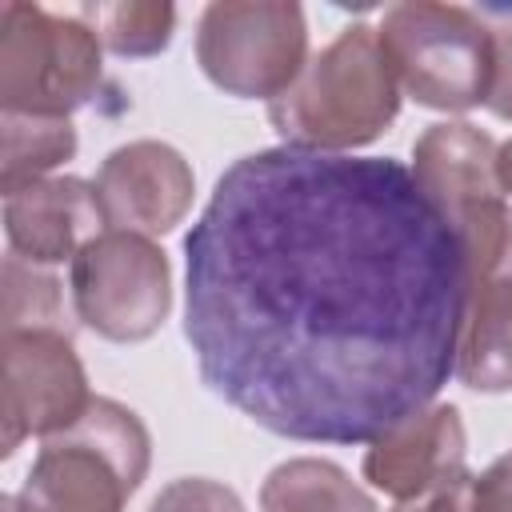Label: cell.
Segmentation results:
<instances>
[{
    "instance_id": "obj_6",
    "label": "cell",
    "mask_w": 512,
    "mask_h": 512,
    "mask_svg": "<svg viewBox=\"0 0 512 512\" xmlns=\"http://www.w3.org/2000/svg\"><path fill=\"white\" fill-rule=\"evenodd\" d=\"M452 232L464 252V320L456 376L472 392L512 388V204L508 196L468 208Z\"/></svg>"
},
{
    "instance_id": "obj_10",
    "label": "cell",
    "mask_w": 512,
    "mask_h": 512,
    "mask_svg": "<svg viewBox=\"0 0 512 512\" xmlns=\"http://www.w3.org/2000/svg\"><path fill=\"white\" fill-rule=\"evenodd\" d=\"M192 164L164 140H132L104 156L96 196L108 228L136 236H168L192 208Z\"/></svg>"
},
{
    "instance_id": "obj_18",
    "label": "cell",
    "mask_w": 512,
    "mask_h": 512,
    "mask_svg": "<svg viewBox=\"0 0 512 512\" xmlns=\"http://www.w3.org/2000/svg\"><path fill=\"white\" fill-rule=\"evenodd\" d=\"M148 512H244L240 496L208 476H184L172 480L156 492V500L148 504Z\"/></svg>"
},
{
    "instance_id": "obj_12",
    "label": "cell",
    "mask_w": 512,
    "mask_h": 512,
    "mask_svg": "<svg viewBox=\"0 0 512 512\" xmlns=\"http://www.w3.org/2000/svg\"><path fill=\"white\" fill-rule=\"evenodd\" d=\"M4 232L8 252L28 264L52 268L64 260L72 264L84 244L108 232V220L96 184L80 176H48L4 196Z\"/></svg>"
},
{
    "instance_id": "obj_20",
    "label": "cell",
    "mask_w": 512,
    "mask_h": 512,
    "mask_svg": "<svg viewBox=\"0 0 512 512\" xmlns=\"http://www.w3.org/2000/svg\"><path fill=\"white\" fill-rule=\"evenodd\" d=\"M492 88H488V108L500 120H512V24L492 28Z\"/></svg>"
},
{
    "instance_id": "obj_23",
    "label": "cell",
    "mask_w": 512,
    "mask_h": 512,
    "mask_svg": "<svg viewBox=\"0 0 512 512\" xmlns=\"http://www.w3.org/2000/svg\"><path fill=\"white\" fill-rule=\"evenodd\" d=\"M392 512H404V508H392Z\"/></svg>"
},
{
    "instance_id": "obj_5",
    "label": "cell",
    "mask_w": 512,
    "mask_h": 512,
    "mask_svg": "<svg viewBox=\"0 0 512 512\" xmlns=\"http://www.w3.org/2000/svg\"><path fill=\"white\" fill-rule=\"evenodd\" d=\"M100 36L80 16L0 4V112L72 116L104 80Z\"/></svg>"
},
{
    "instance_id": "obj_11",
    "label": "cell",
    "mask_w": 512,
    "mask_h": 512,
    "mask_svg": "<svg viewBox=\"0 0 512 512\" xmlns=\"http://www.w3.org/2000/svg\"><path fill=\"white\" fill-rule=\"evenodd\" d=\"M468 472V436L456 404H428L364 452V480L396 504H416Z\"/></svg>"
},
{
    "instance_id": "obj_15",
    "label": "cell",
    "mask_w": 512,
    "mask_h": 512,
    "mask_svg": "<svg viewBox=\"0 0 512 512\" xmlns=\"http://www.w3.org/2000/svg\"><path fill=\"white\" fill-rule=\"evenodd\" d=\"M4 156H0V188L4 196L48 180L64 160L76 156V128L64 116H32V112H0Z\"/></svg>"
},
{
    "instance_id": "obj_2",
    "label": "cell",
    "mask_w": 512,
    "mask_h": 512,
    "mask_svg": "<svg viewBox=\"0 0 512 512\" xmlns=\"http://www.w3.org/2000/svg\"><path fill=\"white\" fill-rule=\"evenodd\" d=\"M400 112V80L388 64L380 32L348 24L320 48L296 84L268 104V124L288 148L352 152L372 144Z\"/></svg>"
},
{
    "instance_id": "obj_14",
    "label": "cell",
    "mask_w": 512,
    "mask_h": 512,
    "mask_svg": "<svg viewBox=\"0 0 512 512\" xmlns=\"http://www.w3.org/2000/svg\"><path fill=\"white\" fill-rule=\"evenodd\" d=\"M260 512H380V508L340 464L320 456H296L264 476Z\"/></svg>"
},
{
    "instance_id": "obj_16",
    "label": "cell",
    "mask_w": 512,
    "mask_h": 512,
    "mask_svg": "<svg viewBox=\"0 0 512 512\" xmlns=\"http://www.w3.org/2000/svg\"><path fill=\"white\" fill-rule=\"evenodd\" d=\"M4 332H76V308L64 284L16 252L4 256Z\"/></svg>"
},
{
    "instance_id": "obj_3",
    "label": "cell",
    "mask_w": 512,
    "mask_h": 512,
    "mask_svg": "<svg viewBox=\"0 0 512 512\" xmlns=\"http://www.w3.org/2000/svg\"><path fill=\"white\" fill-rule=\"evenodd\" d=\"M152 464L144 420L108 396H92L84 416L44 436L16 500L48 512H124Z\"/></svg>"
},
{
    "instance_id": "obj_22",
    "label": "cell",
    "mask_w": 512,
    "mask_h": 512,
    "mask_svg": "<svg viewBox=\"0 0 512 512\" xmlns=\"http://www.w3.org/2000/svg\"><path fill=\"white\" fill-rule=\"evenodd\" d=\"M8 512H48V508H32V504H24V500H8Z\"/></svg>"
},
{
    "instance_id": "obj_19",
    "label": "cell",
    "mask_w": 512,
    "mask_h": 512,
    "mask_svg": "<svg viewBox=\"0 0 512 512\" xmlns=\"http://www.w3.org/2000/svg\"><path fill=\"white\" fill-rule=\"evenodd\" d=\"M472 512H512V452L496 456L472 480Z\"/></svg>"
},
{
    "instance_id": "obj_7",
    "label": "cell",
    "mask_w": 512,
    "mask_h": 512,
    "mask_svg": "<svg viewBox=\"0 0 512 512\" xmlns=\"http://www.w3.org/2000/svg\"><path fill=\"white\" fill-rule=\"evenodd\" d=\"M204 76L240 100H276L308 64V20L292 0H216L196 24Z\"/></svg>"
},
{
    "instance_id": "obj_17",
    "label": "cell",
    "mask_w": 512,
    "mask_h": 512,
    "mask_svg": "<svg viewBox=\"0 0 512 512\" xmlns=\"http://www.w3.org/2000/svg\"><path fill=\"white\" fill-rule=\"evenodd\" d=\"M80 20L116 56H156L176 28L172 4H84Z\"/></svg>"
},
{
    "instance_id": "obj_1",
    "label": "cell",
    "mask_w": 512,
    "mask_h": 512,
    "mask_svg": "<svg viewBox=\"0 0 512 512\" xmlns=\"http://www.w3.org/2000/svg\"><path fill=\"white\" fill-rule=\"evenodd\" d=\"M464 252L392 156L260 148L184 236L200 380L272 436L372 444L456 376Z\"/></svg>"
},
{
    "instance_id": "obj_9",
    "label": "cell",
    "mask_w": 512,
    "mask_h": 512,
    "mask_svg": "<svg viewBox=\"0 0 512 512\" xmlns=\"http://www.w3.org/2000/svg\"><path fill=\"white\" fill-rule=\"evenodd\" d=\"M4 456L24 436H56L92 404L84 364L64 332H4Z\"/></svg>"
},
{
    "instance_id": "obj_8",
    "label": "cell",
    "mask_w": 512,
    "mask_h": 512,
    "mask_svg": "<svg viewBox=\"0 0 512 512\" xmlns=\"http://www.w3.org/2000/svg\"><path fill=\"white\" fill-rule=\"evenodd\" d=\"M76 320L112 344L148 340L172 308V268L164 248L136 232H100L72 260Z\"/></svg>"
},
{
    "instance_id": "obj_13",
    "label": "cell",
    "mask_w": 512,
    "mask_h": 512,
    "mask_svg": "<svg viewBox=\"0 0 512 512\" xmlns=\"http://www.w3.org/2000/svg\"><path fill=\"white\" fill-rule=\"evenodd\" d=\"M496 148L500 144L468 120L432 124L412 144V176L448 224H456L468 208L504 196L496 176Z\"/></svg>"
},
{
    "instance_id": "obj_4",
    "label": "cell",
    "mask_w": 512,
    "mask_h": 512,
    "mask_svg": "<svg viewBox=\"0 0 512 512\" xmlns=\"http://www.w3.org/2000/svg\"><path fill=\"white\" fill-rule=\"evenodd\" d=\"M388 64L416 104L436 112H468L492 88V28L460 8L436 0L392 4L380 20Z\"/></svg>"
},
{
    "instance_id": "obj_21",
    "label": "cell",
    "mask_w": 512,
    "mask_h": 512,
    "mask_svg": "<svg viewBox=\"0 0 512 512\" xmlns=\"http://www.w3.org/2000/svg\"><path fill=\"white\" fill-rule=\"evenodd\" d=\"M496 176H500L504 196H512V140H504V144L496 148Z\"/></svg>"
}]
</instances>
